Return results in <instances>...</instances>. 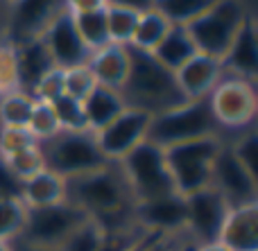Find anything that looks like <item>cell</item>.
Listing matches in <instances>:
<instances>
[{
    "mask_svg": "<svg viewBox=\"0 0 258 251\" xmlns=\"http://www.w3.org/2000/svg\"><path fill=\"white\" fill-rule=\"evenodd\" d=\"M66 202L84 211L104 231H120L134 224V197L118 163L66 179Z\"/></svg>",
    "mask_w": 258,
    "mask_h": 251,
    "instance_id": "cell-1",
    "label": "cell"
},
{
    "mask_svg": "<svg viewBox=\"0 0 258 251\" xmlns=\"http://www.w3.org/2000/svg\"><path fill=\"white\" fill-rule=\"evenodd\" d=\"M129 48V72L122 89L118 91L129 109H138L150 116L168 111L186 102L174 79V72L163 68L152 52H143L132 45Z\"/></svg>",
    "mask_w": 258,
    "mask_h": 251,
    "instance_id": "cell-2",
    "label": "cell"
},
{
    "mask_svg": "<svg viewBox=\"0 0 258 251\" xmlns=\"http://www.w3.org/2000/svg\"><path fill=\"white\" fill-rule=\"evenodd\" d=\"M220 131L222 129L215 122L206 100H186L179 107L154 113L150 118L145 140L165 149L170 145L186 143V140L206 138V136H222Z\"/></svg>",
    "mask_w": 258,
    "mask_h": 251,
    "instance_id": "cell-3",
    "label": "cell"
},
{
    "mask_svg": "<svg viewBox=\"0 0 258 251\" xmlns=\"http://www.w3.org/2000/svg\"><path fill=\"white\" fill-rule=\"evenodd\" d=\"M222 143V136H206V138L186 140L163 149L174 193L186 197L195 190L211 186V170Z\"/></svg>",
    "mask_w": 258,
    "mask_h": 251,
    "instance_id": "cell-4",
    "label": "cell"
},
{
    "mask_svg": "<svg viewBox=\"0 0 258 251\" xmlns=\"http://www.w3.org/2000/svg\"><path fill=\"white\" fill-rule=\"evenodd\" d=\"M247 16H249V9L240 0H218L202 16L188 23L186 32L195 43L197 52L222 61L233 36L247 21Z\"/></svg>",
    "mask_w": 258,
    "mask_h": 251,
    "instance_id": "cell-5",
    "label": "cell"
},
{
    "mask_svg": "<svg viewBox=\"0 0 258 251\" xmlns=\"http://www.w3.org/2000/svg\"><path fill=\"white\" fill-rule=\"evenodd\" d=\"M39 147L45 168L61 179L86 175L109 163L91 131H59L50 140L39 143Z\"/></svg>",
    "mask_w": 258,
    "mask_h": 251,
    "instance_id": "cell-6",
    "label": "cell"
},
{
    "mask_svg": "<svg viewBox=\"0 0 258 251\" xmlns=\"http://www.w3.org/2000/svg\"><path fill=\"white\" fill-rule=\"evenodd\" d=\"M118 165L132 190L134 204L150 202V199H159L174 193V184L165 165L163 147L150 140L136 145L122 161H118Z\"/></svg>",
    "mask_w": 258,
    "mask_h": 251,
    "instance_id": "cell-7",
    "label": "cell"
},
{
    "mask_svg": "<svg viewBox=\"0 0 258 251\" xmlns=\"http://www.w3.org/2000/svg\"><path fill=\"white\" fill-rule=\"evenodd\" d=\"M220 129H249L258 113V98L254 81L224 75L206 98Z\"/></svg>",
    "mask_w": 258,
    "mask_h": 251,
    "instance_id": "cell-8",
    "label": "cell"
},
{
    "mask_svg": "<svg viewBox=\"0 0 258 251\" xmlns=\"http://www.w3.org/2000/svg\"><path fill=\"white\" fill-rule=\"evenodd\" d=\"M84 220H89V215L73 206L71 202H61L45 208H27L23 231L16 240L36 244V247L59 249L63 240Z\"/></svg>",
    "mask_w": 258,
    "mask_h": 251,
    "instance_id": "cell-9",
    "label": "cell"
},
{
    "mask_svg": "<svg viewBox=\"0 0 258 251\" xmlns=\"http://www.w3.org/2000/svg\"><path fill=\"white\" fill-rule=\"evenodd\" d=\"M211 186L220 190V195L227 199L229 208L258 204V179L254 175H249V170L238 161L236 154L227 145V140L222 143L213 161Z\"/></svg>",
    "mask_w": 258,
    "mask_h": 251,
    "instance_id": "cell-10",
    "label": "cell"
},
{
    "mask_svg": "<svg viewBox=\"0 0 258 251\" xmlns=\"http://www.w3.org/2000/svg\"><path fill=\"white\" fill-rule=\"evenodd\" d=\"M186 233L192 242L204 244L215 242L220 229L224 224V217L229 213L227 199L215 190L213 186H206L202 190L186 195Z\"/></svg>",
    "mask_w": 258,
    "mask_h": 251,
    "instance_id": "cell-11",
    "label": "cell"
},
{
    "mask_svg": "<svg viewBox=\"0 0 258 251\" xmlns=\"http://www.w3.org/2000/svg\"><path fill=\"white\" fill-rule=\"evenodd\" d=\"M150 113L138 111V109H125L118 118H113L107 127L95 131V143L107 161L118 163L132 152L136 145H141L147 138V127H150Z\"/></svg>",
    "mask_w": 258,
    "mask_h": 251,
    "instance_id": "cell-12",
    "label": "cell"
},
{
    "mask_svg": "<svg viewBox=\"0 0 258 251\" xmlns=\"http://www.w3.org/2000/svg\"><path fill=\"white\" fill-rule=\"evenodd\" d=\"M63 9V0H12L3 39L12 45L36 39Z\"/></svg>",
    "mask_w": 258,
    "mask_h": 251,
    "instance_id": "cell-13",
    "label": "cell"
},
{
    "mask_svg": "<svg viewBox=\"0 0 258 251\" xmlns=\"http://www.w3.org/2000/svg\"><path fill=\"white\" fill-rule=\"evenodd\" d=\"M45 48H48L50 57H52L54 66L59 70H68L75 66H84L91 59V50L84 45L82 36L77 34L73 14H68L66 9L57 14L52 21L48 23V27L41 34Z\"/></svg>",
    "mask_w": 258,
    "mask_h": 251,
    "instance_id": "cell-14",
    "label": "cell"
},
{
    "mask_svg": "<svg viewBox=\"0 0 258 251\" xmlns=\"http://www.w3.org/2000/svg\"><path fill=\"white\" fill-rule=\"evenodd\" d=\"M134 224L150 233L186 231V202L179 193L134 204Z\"/></svg>",
    "mask_w": 258,
    "mask_h": 251,
    "instance_id": "cell-15",
    "label": "cell"
},
{
    "mask_svg": "<svg viewBox=\"0 0 258 251\" xmlns=\"http://www.w3.org/2000/svg\"><path fill=\"white\" fill-rule=\"evenodd\" d=\"M222 77V61L202 52H195L181 68L174 70L177 86L186 100H206Z\"/></svg>",
    "mask_w": 258,
    "mask_h": 251,
    "instance_id": "cell-16",
    "label": "cell"
},
{
    "mask_svg": "<svg viewBox=\"0 0 258 251\" xmlns=\"http://www.w3.org/2000/svg\"><path fill=\"white\" fill-rule=\"evenodd\" d=\"M224 75L242 77V79L254 81L258 75V27L256 18L249 12L247 21L236 32L227 54L222 57Z\"/></svg>",
    "mask_w": 258,
    "mask_h": 251,
    "instance_id": "cell-17",
    "label": "cell"
},
{
    "mask_svg": "<svg viewBox=\"0 0 258 251\" xmlns=\"http://www.w3.org/2000/svg\"><path fill=\"white\" fill-rule=\"evenodd\" d=\"M218 242L227 251H258V204L229 208Z\"/></svg>",
    "mask_w": 258,
    "mask_h": 251,
    "instance_id": "cell-18",
    "label": "cell"
},
{
    "mask_svg": "<svg viewBox=\"0 0 258 251\" xmlns=\"http://www.w3.org/2000/svg\"><path fill=\"white\" fill-rule=\"evenodd\" d=\"M16 48V70H18V89L32 93L34 86L48 75L50 70H54V61L50 57L48 48H45L43 39L23 41V43L14 45Z\"/></svg>",
    "mask_w": 258,
    "mask_h": 251,
    "instance_id": "cell-19",
    "label": "cell"
},
{
    "mask_svg": "<svg viewBox=\"0 0 258 251\" xmlns=\"http://www.w3.org/2000/svg\"><path fill=\"white\" fill-rule=\"evenodd\" d=\"M86 66L93 72L98 86L120 91L129 72V48L127 45L109 43L104 48L91 52V59Z\"/></svg>",
    "mask_w": 258,
    "mask_h": 251,
    "instance_id": "cell-20",
    "label": "cell"
},
{
    "mask_svg": "<svg viewBox=\"0 0 258 251\" xmlns=\"http://www.w3.org/2000/svg\"><path fill=\"white\" fill-rule=\"evenodd\" d=\"M21 202L25 208H45L66 202V179L43 168L21 184Z\"/></svg>",
    "mask_w": 258,
    "mask_h": 251,
    "instance_id": "cell-21",
    "label": "cell"
},
{
    "mask_svg": "<svg viewBox=\"0 0 258 251\" xmlns=\"http://www.w3.org/2000/svg\"><path fill=\"white\" fill-rule=\"evenodd\" d=\"M82 109H84L86 127L91 134L100 131L102 127H107L113 118H118L125 111V102H122L120 93L107 86H95L84 100H82Z\"/></svg>",
    "mask_w": 258,
    "mask_h": 251,
    "instance_id": "cell-22",
    "label": "cell"
},
{
    "mask_svg": "<svg viewBox=\"0 0 258 251\" xmlns=\"http://www.w3.org/2000/svg\"><path fill=\"white\" fill-rule=\"evenodd\" d=\"M195 52H197V48H195V43H192V39L188 36L186 27L170 25V30L165 32V36L159 41V45L152 50V57H154L163 68H168L170 72H174Z\"/></svg>",
    "mask_w": 258,
    "mask_h": 251,
    "instance_id": "cell-23",
    "label": "cell"
},
{
    "mask_svg": "<svg viewBox=\"0 0 258 251\" xmlns=\"http://www.w3.org/2000/svg\"><path fill=\"white\" fill-rule=\"evenodd\" d=\"M168 30H170V23L152 7L147 12L138 14V21H136V27H134V36L129 45L136 50H143V52H152Z\"/></svg>",
    "mask_w": 258,
    "mask_h": 251,
    "instance_id": "cell-24",
    "label": "cell"
},
{
    "mask_svg": "<svg viewBox=\"0 0 258 251\" xmlns=\"http://www.w3.org/2000/svg\"><path fill=\"white\" fill-rule=\"evenodd\" d=\"M32 109H34V98L25 91H12V93L0 98V127H16V129H27Z\"/></svg>",
    "mask_w": 258,
    "mask_h": 251,
    "instance_id": "cell-25",
    "label": "cell"
},
{
    "mask_svg": "<svg viewBox=\"0 0 258 251\" xmlns=\"http://www.w3.org/2000/svg\"><path fill=\"white\" fill-rule=\"evenodd\" d=\"M218 0H154V9L170 23V25H183L211 9Z\"/></svg>",
    "mask_w": 258,
    "mask_h": 251,
    "instance_id": "cell-26",
    "label": "cell"
},
{
    "mask_svg": "<svg viewBox=\"0 0 258 251\" xmlns=\"http://www.w3.org/2000/svg\"><path fill=\"white\" fill-rule=\"evenodd\" d=\"M77 27V34L82 36L84 45L95 52V50L109 45V30H107V12L98 9V12H86V14H75L73 16Z\"/></svg>",
    "mask_w": 258,
    "mask_h": 251,
    "instance_id": "cell-27",
    "label": "cell"
},
{
    "mask_svg": "<svg viewBox=\"0 0 258 251\" xmlns=\"http://www.w3.org/2000/svg\"><path fill=\"white\" fill-rule=\"evenodd\" d=\"M104 238H107V231L89 217L63 240L57 251H98L102 247Z\"/></svg>",
    "mask_w": 258,
    "mask_h": 251,
    "instance_id": "cell-28",
    "label": "cell"
},
{
    "mask_svg": "<svg viewBox=\"0 0 258 251\" xmlns=\"http://www.w3.org/2000/svg\"><path fill=\"white\" fill-rule=\"evenodd\" d=\"M104 12H107L109 41L118 45H129L134 36V27H136L138 21V12H132L127 7H118V5H109Z\"/></svg>",
    "mask_w": 258,
    "mask_h": 251,
    "instance_id": "cell-29",
    "label": "cell"
},
{
    "mask_svg": "<svg viewBox=\"0 0 258 251\" xmlns=\"http://www.w3.org/2000/svg\"><path fill=\"white\" fill-rule=\"evenodd\" d=\"M25 213L18 197H0V242H14L21 235Z\"/></svg>",
    "mask_w": 258,
    "mask_h": 251,
    "instance_id": "cell-30",
    "label": "cell"
},
{
    "mask_svg": "<svg viewBox=\"0 0 258 251\" xmlns=\"http://www.w3.org/2000/svg\"><path fill=\"white\" fill-rule=\"evenodd\" d=\"M50 107H52L54 118H57L61 131H89L86 118H84V109H82L80 100L61 95V98H57Z\"/></svg>",
    "mask_w": 258,
    "mask_h": 251,
    "instance_id": "cell-31",
    "label": "cell"
},
{
    "mask_svg": "<svg viewBox=\"0 0 258 251\" xmlns=\"http://www.w3.org/2000/svg\"><path fill=\"white\" fill-rule=\"evenodd\" d=\"M27 131L34 136L36 143H45V140H50L52 136H57L59 131H61L50 104L36 102L34 100V109H32L30 122H27Z\"/></svg>",
    "mask_w": 258,
    "mask_h": 251,
    "instance_id": "cell-32",
    "label": "cell"
},
{
    "mask_svg": "<svg viewBox=\"0 0 258 251\" xmlns=\"http://www.w3.org/2000/svg\"><path fill=\"white\" fill-rule=\"evenodd\" d=\"M5 161H7L9 170H12L21 181L30 179V177H34L36 172H41V170L45 168L43 154H41V147H39V145H32V147L23 149V152L12 154V156H7Z\"/></svg>",
    "mask_w": 258,
    "mask_h": 251,
    "instance_id": "cell-33",
    "label": "cell"
},
{
    "mask_svg": "<svg viewBox=\"0 0 258 251\" xmlns=\"http://www.w3.org/2000/svg\"><path fill=\"white\" fill-rule=\"evenodd\" d=\"M231 147V152L236 154V158L242 163V165L249 170V175H254L258 179V134L254 129H245L240 131V136L227 143Z\"/></svg>",
    "mask_w": 258,
    "mask_h": 251,
    "instance_id": "cell-34",
    "label": "cell"
},
{
    "mask_svg": "<svg viewBox=\"0 0 258 251\" xmlns=\"http://www.w3.org/2000/svg\"><path fill=\"white\" fill-rule=\"evenodd\" d=\"M63 72V95L68 98H75V100H84L91 91L95 89V77L93 72L89 70V66H75V68H68V70H61Z\"/></svg>",
    "mask_w": 258,
    "mask_h": 251,
    "instance_id": "cell-35",
    "label": "cell"
},
{
    "mask_svg": "<svg viewBox=\"0 0 258 251\" xmlns=\"http://www.w3.org/2000/svg\"><path fill=\"white\" fill-rule=\"evenodd\" d=\"M12 91H18L16 48L9 41L0 39V98Z\"/></svg>",
    "mask_w": 258,
    "mask_h": 251,
    "instance_id": "cell-36",
    "label": "cell"
},
{
    "mask_svg": "<svg viewBox=\"0 0 258 251\" xmlns=\"http://www.w3.org/2000/svg\"><path fill=\"white\" fill-rule=\"evenodd\" d=\"M39 145L34 140V136L27 129H16V127H0V156L7 158L16 152Z\"/></svg>",
    "mask_w": 258,
    "mask_h": 251,
    "instance_id": "cell-37",
    "label": "cell"
},
{
    "mask_svg": "<svg viewBox=\"0 0 258 251\" xmlns=\"http://www.w3.org/2000/svg\"><path fill=\"white\" fill-rule=\"evenodd\" d=\"M30 95L36 100V102L52 104L54 100L61 98V95H63V72L59 70V68L50 70L48 75H45L43 79H41L39 84L34 86V91H32Z\"/></svg>",
    "mask_w": 258,
    "mask_h": 251,
    "instance_id": "cell-38",
    "label": "cell"
},
{
    "mask_svg": "<svg viewBox=\"0 0 258 251\" xmlns=\"http://www.w3.org/2000/svg\"><path fill=\"white\" fill-rule=\"evenodd\" d=\"M143 233H145V231L138 229V226H129V229H120V231H109L102 247L98 251H129Z\"/></svg>",
    "mask_w": 258,
    "mask_h": 251,
    "instance_id": "cell-39",
    "label": "cell"
},
{
    "mask_svg": "<svg viewBox=\"0 0 258 251\" xmlns=\"http://www.w3.org/2000/svg\"><path fill=\"white\" fill-rule=\"evenodd\" d=\"M186 240V231H179V233H150L145 238V242L138 247V251H179V247Z\"/></svg>",
    "mask_w": 258,
    "mask_h": 251,
    "instance_id": "cell-40",
    "label": "cell"
},
{
    "mask_svg": "<svg viewBox=\"0 0 258 251\" xmlns=\"http://www.w3.org/2000/svg\"><path fill=\"white\" fill-rule=\"evenodd\" d=\"M21 184L23 181L9 170L7 161L0 156V197H18L21 199Z\"/></svg>",
    "mask_w": 258,
    "mask_h": 251,
    "instance_id": "cell-41",
    "label": "cell"
},
{
    "mask_svg": "<svg viewBox=\"0 0 258 251\" xmlns=\"http://www.w3.org/2000/svg\"><path fill=\"white\" fill-rule=\"evenodd\" d=\"M109 0H63V9L68 14H86V12H98V9H107Z\"/></svg>",
    "mask_w": 258,
    "mask_h": 251,
    "instance_id": "cell-42",
    "label": "cell"
},
{
    "mask_svg": "<svg viewBox=\"0 0 258 251\" xmlns=\"http://www.w3.org/2000/svg\"><path fill=\"white\" fill-rule=\"evenodd\" d=\"M109 5H118V7H127L132 12L143 14L154 7V0H109Z\"/></svg>",
    "mask_w": 258,
    "mask_h": 251,
    "instance_id": "cell-43",
    "label": "cell"
},
{
    "mask_svg": "<svg viewBox=\"0 0 258 251\" xmlns=\"http://www.w3.org/2000/svg\"><path fill=\"white\" fill-rule=\"evenodd\" d=\"M12 249H14V251H57V249H48V247H36V244H27V242H21V240H14V242H12Z\"/></svg>",
    "mask_w": 258,
    "mask_h": 251,
    "instance_id": "cell-44",
    "label": "cell"
},
{
    "mask_svg": "<svg viewBox=\"0 0 258 251\" xmlns=\"http://www.w3.org/2000/svg\"><path fill=\"white\" fill-rule=\"evenodd\" d=\"M7 14H9V0H0V39L7 27Z\"/></svg>",
    "mask_w": 258,
    "mask_h": 251,
    "instance_id": "cell-45",
    "label": "cell"
},
{
    "mask_svg": "<svg viewBox=\"0 0 258 251\" xmlns=\"http://www.w3.org/2000/svg\"><path fill=\"white\" fill-rule=\"evenodd\" d=\"M197 251H227L222 244L215 240V242H204V244H197Z\"/></svg>",
    "mask_w": 258,
    "mask_h": 251,
    "instance_id": "cell-46",
    "label": "cell"
},
{
    "mask_svg": "<svg viewBox=\"0 0 258 251\" xmlns=\"http://www.w3.org/2000/svg\"><path fill=\"white\" fill-rule=\"evenodd\" d=\"M179 251H197V242H192V240L188 238L186 242H183L181 247H179Z\"/></svg>",
    "mask_w": 258,
    "mask_h": 251,
    "instance_id": "cell-47",
    "label": "cell"
},
{
    "mask_svg": "<svg viewBox=\"0 0 258 251\" xmlns=\"http://www.w3.org/2000/svg\"><path fill=\"white\" fill-rule=\"evenodd\" d=\"M0 251H14L12 249V242H0Z\"/></svg>",
    "mask_w": 258,
    "mask_h": 251,
    "instance_id": "cell-48",
    "label": "cell"
},
{
    "mask_svg": "<svg viewBox=\"0 0 258 251\" xmlns=\"http://www.w3.org/2000/svg\"><path fill=\"white\" fill-rule=\"evenodd\" d=\"M9 3H12V0H9Z\"/></svg>",
    "mask_w": 258,
    "mask_h": 251,
    "instance_id": "cell-49",
    "label": "cell"
}]
</instances>
